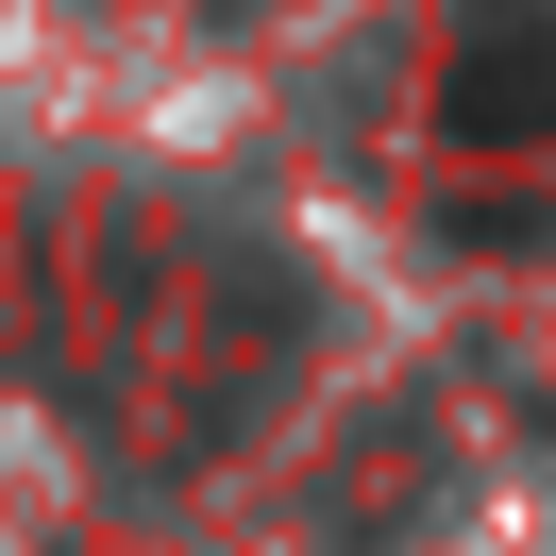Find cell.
I'll list each match as a JSON object with an SVG mask.
<instances>
[{"label": "cell", "instance_id": "1", "mask_svg": "<svg viewBox=\"0 0 556 556\" xmlns=\"http://www.w3.org/2000/svg\"><path fill=\"white\" fill-rule=\"evenodd\" d=\"M439 136L455 152H540L556 136V0H489L439 68Z\"/></svg>", "mask_w": 556, "mask_h": 556}]
</instances>
